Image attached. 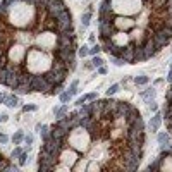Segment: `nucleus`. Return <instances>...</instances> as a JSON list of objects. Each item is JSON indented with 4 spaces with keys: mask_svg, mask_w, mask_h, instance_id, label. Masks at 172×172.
Returning a JSON list of instances; mask_svg holds the SVG:
<instances>
[{
    "mask_svg": "<svg viewBox=\"0 0 172 172\" xmlns=\"http://www.w3.org/2000/svg\"><path fill=\"white\" fill-rule=\"evenodd\" d=\"M9 141V138H7L5 134H0V145H4V143H7Z\"/></svg>",
    "mask_w": 172,
    "mask_h": 172,
    "instance_id": "29",
    "label": "nucleus"
},
{
    "mask_svg": "<svg viewBox=\"0 0 172 172\" xmlns=\"http://www.w3.org/2000/svg\"><path fill=\"white\" fill-rule=\"evenodd\" d=\"M146 170H160V172H172V143L162 146L160 153L150 165L146 167Z\"/></svg>",
    "mask_w": 172,
    "mask_h": 172,
    "instance_id": "4",
    "label": "nucleus"
},
{
    "mask_svg": "<svg viewBox=\"0 0 172 172\" xmlns=\"http://www.w3.org/2000/svg\"><path fill=\"white\" fill-rule=\"evenodd\" d=\"M98 74H107V67H105V65H100V67H98Z\"/></svg>",
    "mask_w": 172,
    "mask_h": 172,
    "instance_id": "28",
    "label": "nucleus"
},
{
    "mask_svg": "<svg viewBox=\"0 0 172 172\" xmlns=\"http://www.w3.org/2000/svg\"><path fill=\"white\" fill-rule=\"evenodd\" d=\"M19 155H21V148H14V151H12V158H17Z\"/></svg>",
    "mask_w": 172,
    "mask_h": 172,
    "instance_id": "26",
    "label": "nucleus"
},
{
    "mask_svg": "<svg viewBox=\"0 0 172 172\" xmlns=\"http://www.w3.org/2000/svg\"><path fill=\"white\" fill-rule=\"evenodd\" d=\"M145 141V121L133 103L95 98L50 126L38 153V170L133 172L141 165Z\"/></svg>",
    "mask_w": 172,
    "mask_h": 172,
    "instance_id": "2",
    "label": "nucleus"
},
{
    "mask_svg": "<svg viewBox=\"0 0 172 172\" xmlns=\"http://www.w3.org/2000/svg\"><path fill=\"white\" fill-rule=\"evenodd\" d=\"M119 88H121L119 84H112V86L107 90V97H112V95H115V93L119 91Z\"/></svg>",
    "mask_w": 172,
    "mask_h": 172,
    "instance_id": "19",
    "label": "nucleus"
},
{
    "mask_svg": "<svg viewBox=\"0 0 172 172\" xmlns=\"http://www.w3.org/2000/svg\"><path fill=\"white\" fill-rule=\"evenodd\" d=\"M22 110H24V112H31V110H36V105H24V107H22Z\"/></svg>",
    "mask_w": 172,
    "mask_h": 172,
    "instance_id": "25",
    "label": "nucleus"
},
{
    "mask_svg": "<svg viewBox=\"0 0 172 172\" xmlns=\"http://www.w3.org/2000/svg\"><path fill=\"white\" fill-rule=\"evenodd\" d=\"M90 19H91V11L84 12V14L81 16V24H83V28H88V26H90Z\"/></svg>",
    "mask_w": 172,
    "mask_h": 172,
    "instance_id": "11",
    "label": "nucleus"
},
{
    "mask_svg": "<svg viewBox=\"0 0 172 172\" xmlns=\"http://www.w3.org/2000/svg\"><path fill=\"white\" fill-rule=\"evenodd\" d=\"M19 103H21V100H19L16 95H9V97H5V105L9 108H16Z\"/></svg>",
    "mask_w": 172,
    "mask_h": 172,
    "instance_id": "8",
    "label": "nucleus"
},
{
    "mask_svg": "<svg viewBox=\"0 0 172 172\" xmlns=\"http://www.w3.org/2000/svg\"><path fill=\"white\" fill-rule=\"evenodd\" d=\"M88 50H90V48H88L86 45H83L81 48L78 47V55H79V57H86V55H88Z\"/></svg>",
    "mask_w": 172,
    "mask_h": 172,
    "instance_id": "21",
    "label": "nucleus"
},
{
    "mask_svg": "<svg viewBox=\"0 0 172 172\" xmlns=\"http://www.w3.org/2000/svg\"><path fill=\"white\" fill-rule=\"evenodd\" d=\"M67 112H69V110H67V105H62V107H59V108H55V110H54V114H55V117H57V119L64 117Z\"/></svg>",
    "mask_w": 172,
    "mask_h": 172,
    "instance_id": "12",
    "label": "nucleus"
},
{
    "mask_svg": "<svg viewBox=\"0 0 172 172\" xmlns=\"http://www.w3.org/2000/svg\"><path fill=\"white\" fill-rule=\"evenodd\" d=\"M100 52H102V47H100V45H95L93 48L88 50V54L90 55H97V54H100Z\"/></svg>",
    "mask_w": 172,
    "mask_h": 172,
    "instance_id": "22",
    "label": "nucleus"
},
{
    "mask_svg": "<svg viewBox=\"0 0 172 172\" xmlns=\"http://www.w3.org/2000/svg\"><path fill=\"white\" fill-rule=\"evenodd\" d=\"M71 97H72V95H71L69 91H64V93H60V102L62 103H67L71 100Z\"/></svg>",
    "mask_w": 172,
    "mask_h": 172,
    "instance_id": "20",
    "label": "nucleus"
},
{
    "mask_svg": "<svg viewBox=\"0 0 172 172\" xmlns=\"http://www.w3.org/2000/svg\"><path fill=\"white\" fill-rule=\"evenodd\" d=\"M0 170H17L16 165H12L11 162H9V158H5V157L0 153Z\"/></svg>",
    "mask_w": 172,
    "mask_h": 172,
    "instance_id": "7",
    "label": "nucleus"
},
{
    "mask_svg": "<svg viewBox=\"0 0 172 172\" xmlns=\"http://www.w3.org/2000/svg\"><path fill=\"white\" fill-rule=\"evenodd\" d=\"M160 124H162V114H160V112H157L155 115L151 117L150 124H148V127H150V131H151V133H155V131H158Z\"/></svg>",
    "mask_w": 172,
    "mask_h": 172,
    "instance_id": "6",
    "label": "nucleus"
},
{
    "mask_svg": "<svg viewBox=\"0 0 172 172\" xmlns=\"http://www.w3.org/2000/svg\"><path fill=\"white\" fill-rule=\"evenodd\" d=\"M2 102H5V95H2V93H0V103Z\"/></svg>",
    "mask_w": 172,
    "mask_h": 172,
    "instance_id": "33",
    "label": "nucleus"
},
{
    "mask_svg": "<svg viewBox=\"0 0 172 172\" xmlns=\"http://www.w3.org/2000/svg\"><path fill=\"white\" fill-rule=\"evenodd\" d=\"M97 41V38H95V35H90V43H95Z\"/></svg>",
    "mask_w": 172,
    "mask_h": 172,
    "instance_id": "32",
    "label": "nucleus"
},
{
    "mask_svg": "<svg viewBox=\"0 0 172 172\" xmlns=\"http://www.w3.org/2000/svg\"><path fill=\"white\" fill-rule=\"evenodd\" d=\"M98 40L124 64L150 60L172 41V0H102Z\"/></svg>",
    "mask_w": 172,
    "mask_h": 172,
    "instance_id": "3",
    "label": "nucleus"
},
{
    "mask_svg": "<svg viewBox=\"0 0 172 172\" xmlns=\"http://www.w3.org/2000/svg\"><path fill=\"white\" fill-rule=\"evenodd\" d=\"M93 65H95V67H100V65H103V62H105V60L102 59V57H98V55H93Z\"/></svg>",
    "mask_w": 172,
    "mask_h": 172,
    "instance_id": "18",
    "label": "nucleus"
},
{
    "mask_svg": "<svg viewBox=\"0 0 172 172\" xmlns=\"http://www.w3.org/2000/svg\"><path fill=\"white\" fill-rule=\"evenodd\" d=\"M38 129H40V134H41V140H45V138L48 136V131H50V127H48V126H38Z\"/></svg>",
    "mask_w": 172,
    "mask_h": 172,
    "instance_id": "15",
    "label": "nucleus"
},
{
    "mask_svg": "<svg viewBox=\"0 0 172 172\" xmlns=\"http://www.w3.org/2000/svg\"><path fill=\"white\" fill-rule=\"evenodd\" d=\"M167 81L172 83V64H170V71H169V76H167Z\"/></svg>",
    "mask_w": 172,
    "mask_h": 172,
    "instance_id": "31",
    "label": "nucleus"
},
{
    "mask_svg": "<svg viewBox=\"0 0 172 172\" xmlns=\"http://www.w3.org/2000/svg\"><path fill=\"white\" fill-rule=\"evenodd\" d=\"M26 160H28V153H24V151H21V155H19V165H24L26 164Z\"/></svg>",
    "mask_w": 172,
    "mask_h": 172,
    "instance_id": "23",
    "label": "nucleus"
},
{
    "mask_svg": "<svg viewBox=\"0 0 172 172\" xmlns=\"http://www.w3.org/2000/svg\"><path fill=\"white\" fill-rule=\"evenodd\" d=\"M157 141H158V143L164 146V145H169V143H172V138H170V134H167V133H160V134L157 136Z\"/></svg>",
    "mask_w": 172,
    "mask_h": 172,
    "instance_id": "10",
    "label": "nucleus"
},
{
    "mask_svg": "<svg viewBox=\"0 0 172 172\" xmlns=\"http://www.w3.org/2000/svg\"><path fill=\"white\" fill-rule=\"evenodd\" d=\"M95 98H98L97 93H88V95H83L81 98H78V100H76V105L79 107V105H83V103H86V102H90V100H95Z\"/></svg>",
    "mask_w": 172,
    "mask_h": 172,
    "instance_id": "9",
    "label": "nucleus"
},
{
    "mask_svg": "<svg viewBox=\"0 0 172 172\" xmlns=\"http://www.w3.org/2000/svg\"><path fill=\"white\" fill-rule=\"evenodd\" d=\"M78 84H79V81L78 79H74L72 83H71V86H69V93L71 95H76V93H78Z\"/></svg>",
    "mask_w": 172,
    "mask_h": 172,
    "instance_id": "17",
    "label": "nucleus"
},
{
    "mask_svg": "<svg viewBox=\"0 0 172 172\" xmlns=\"http://www.w3.org/2000/svg\"><path fill=\"white\" fill-rule=\"evenodd\" d=\"M162 117L165 119V126L169 134L172 136V83L169 86V90L165 93V103H164V112H162Z\"/></svg>",
    "mask_w": 172,
    "mask_h": 172,
    "instance_id": "5",
    "label": "nucleus"
},
{
    "mask_svg": "<svg viewBox=\"0 0 172 172\" xmlns=\"http://www.w3.org/2000/svg\"><path fill=\"white\" fill-rule=\"evenodd\" d=\"M155 97V88H148L146 91L141 93V98H145V100H148V98H153Z\"/></svg>",
    "mask_w": 172,
    "mask_h": 172,
    "instance_id": "13",
    "label": "nucleus"
},
{
    "mask_svg": "<svg viewBox=\"0 0 172 172\" xmlns=\"http://www.w3.org/2000/svg\"><path fill=\"white\" fill-rule=\"evenodd\" d=\"M78 35L64 0L0 2V84L57 95L76 69Z\"/></svg>",
    "mask_w": 172,
    "mask_h": 172,
    "instance_id": "1",
    "label": "nucleus"
},
{
    "mask_svg": "<svg viewBox=\"0 0 172 172\" xmlns=\"http://www.w3.org/2000/svg\"><path fill=\"white\" fill-rule=\"evenodd\" d=\"M22 140H24V134H22L21 131H17L16 134L12 136V143H14V145H19V143H21Z\"/></svg>",
    "mask_w": 172,
    "mask_h": 172,
    "instance_id": "14",
    "label": "nucleus"
},
{
    "mask_svg": "<svg viewBox=\"0 0 172 172\" xmlns=\"http://www.w3.org/2000/svg\"><path fill=\"white\" fill-rule=\"evenodd\" d=\"M148 83V76H136L134 78V84H146Z\"/></svg>",
    "mask_w": 172,
    "mask_h": 172,
    "instance_id": "16",
    "label": "nucleus"
},
{
    "mask_svg": "<svg viewBox=\"0 0 172 172\" xmlns=\"http://www.w3.org/2000/svg\"><path fill=\"white\" fill-rule=\"evenodd\" d=\"M24 141H26V145H28V148L33 145V136L31 134H28V136H24Z\"/></svg>",
    "mask_w": 172,
    "mask_h": 172,
    "instance_id": "24",
    "label": "nucleus"
},
{
    "mask_svg": "<svg viewBox=\"0 0 172 172\" xmlns=\"http://www.w3.org/2000/svg\"><path fill=\"white\" fill-rule=\"evenodd\" d=\"M148 105H150V110H153V112H157V110H158V107H157L155 102H148Z\"/></svg>",
    "mask_w": 172,
    "mask_h": 172,
    "instance_id": "27",
    "label": "nucleus"
},
{
    "mask_svg": "<svg viewBox=\"0 0 172 172\" xmlns=\"http://www.w3.org/2000/svg\"><path fill=\"white\" fill-rule=\"evenodd\" d=\"M7 121H9V115H7V114H2V115H0V122H7Z\"/></svg>",
    "mask_w": 172,
    "mask_h": 172,
    "instance_id": "30",
    "label": "nucleus"
}]
</instances>
